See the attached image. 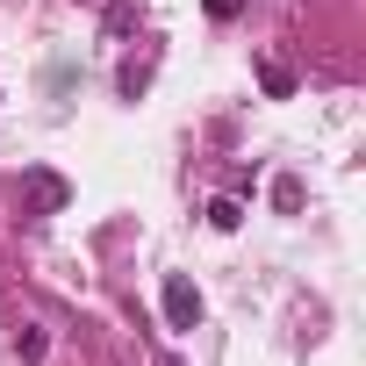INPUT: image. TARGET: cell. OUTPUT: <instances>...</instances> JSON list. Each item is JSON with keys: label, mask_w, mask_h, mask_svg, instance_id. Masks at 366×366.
<instances>
[{"label": "cell", "mask_w": 366, "mask_h": 366, "mask_svg": "<svg viewBox=\"0 0 366 366\" xmlns=\"http://www.w3.org/2000/svg\"><path fill=\"white\" fill-rule=\"evenodd\" d=\"M129 22H137V0H115V8H108V29H115V36H122V29H129Z\"/></svg>", "instance_id": "cell-7"}, {"label": "cell", "mask_w": 366, "mask_h": 366, "mask_svg": "<svg viewBox=\"0 0 366 366\" xmlns=\"http://www.w3.org/2000/svg\"><path fill=\"white\" fill-rule=\"evenodd\" d=\"M273 209H287V216L302 209V179H273Z\"/></svg>", "instance_id": "cell-5"}, {"label": "cell", "mask_w": 366, "mask_h": 366, "mask_svg": "<svg viewBox=\"0 0 366 366\" xmlns=\"http://www.w3.org/2000/svg\"><path fill=\"white\" fill-rule=\"evenodd\" d=\"M209 15H216V22H237V15H244V0H209Z\"/></svg>", "instance_id": "cell-8"}, {"label": "cell", "mask_w": 366, "mask_h": 366, "mask_svg": "<svg viewBox=\"0 0 366 366\" xmlns=\"http://www.w3.org/2000/svg\"><path fill=\"white\" fill-rule=\"evenodd\" d=\"M259 86H266L273 101H287V94H295V72H287V65H273V58H259Z\"/></svg>", "instance_id": "cell-3"}, {"label": "cell", "mask_w": 366, "mask_h": 366, "mask_svg": "<svg viewBox=\"0 0 366 366\" xmlns=\"http://www.w3.org/2000/svg\"><path fill=\"white\" fill-rule=\"evenodd\" d=\"M165 323H172V330H194V323H202V287H194L187 273H165Z\"/></svg>", "instance_id": "cell-1"}, {"label": "cell", "mask_w": 366, "mask_h": 366, "mask_svg": "<svg viewBox=\"0 0 366 366\" xmlns=\"http://www.w3.org/2000/svg\"><path fill=\"white\" fill-rule=\"evenodd\" d=\"M209 223H216V230H237V223H244V209H237V202H230V194H223V202H216V209H209Z\"/></svg>", "instance_id": "cell-6"}, {"label": "cell", "mask_w": 366, "mask_h": 366, "mask_svg": "<svg viewBox=\"0 0 366 366\" xmlns=\"http://www.w3.org/2000/svg\"><path fill=\"white\" fill-rule=\"evenodd\" d=\"M44 345H51L44 330H22V337H15V359H22V366H36V359H44Z\"/></svg>", "instance_id": "cell-4"}, {"label": "cell", "mask_w": 366, "mask_h": 366, "mask_svg": "<svg viewBox=\"0 0 366 366\" xmlns=\"http://www.w3.org/2000/svg\"><path fill=\"white\" fill-rule=\"evenodd\" d=\"M22 187H29V209H36V216H58V209H65V179H58V172H44V165H36Z\"/></svg>", "instance_id": "cell-2"}]
</instances>
